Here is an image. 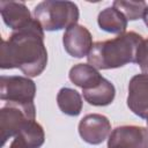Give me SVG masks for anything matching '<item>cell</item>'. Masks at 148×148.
Returning <instances> with one entry per match:
<instances>
[{
    "mask_svg": "<svg viewBox=\"0 0 148 148\" xmlns=\"http://www.w3.org/2000/svg\"><path fill=\"white\" fill-rule=\"evenodd\" d=\"M147 124H148V120H147Z\"/></svg>",
    "mask_w": 148,
    "mask_h": 148,
    "instance_id": "obj_20",
    "label": "cell"
},
{
    "mask_svg": "<svg viewBox=\"0 0 148 148\" xmlns=\"http://www.w3.org/2000/svg\"><path fill=\"white\" fill-rule=\"evenodd\" d=\"M34 15L44 30L58 31L77 24L80 13L77 5L72 1L46 0L35 7Z\"/></svg>",
    "mask_w": 148,
    "mask_h": 148,
    "instance_id": "obj_3",
    "label": "cell"
},
{
    "mask_svg": "<svg viewBox=\"0 0 148 148\" xmlns=\"http://www.w3.org/2000/svg\"><path fill=\"white\" fill-rule=\"evenodd\" d=\"M142 40L141 35L128 31L112 39L96 42L87 57L88 62L97 69H112L135 62Z\"/></svg>",
    "mask_w": 148,
    "mask_h": 148,
    "instance_id": "obj_2",
    "label": "cell"
},
{
    "mask_svg": "<svg viewBox=\"0 0 148 148\" xmlns=\"http://www.w3.org/2000/svg\"><path fill=\"white\" fill-rule=\"evenodd\" d=\"M82 94L86 102H88L90 105L106 106L113 102L116 96V89L114 86L104 77L97 86L90 89L82 90Z\"/></svg>",
    "mask_w": 148,
    "mask_h": 148,
    "instance_id": "obj_12",
    "label": "cell"
},
{
    "mask_svg": "<svg viewBox=\"0 0 148 148\" xmlns=\"http://www.w3.org/2000/svg\"><path fill=\"white\" fill-rule=\"evenodd\" d=\"M69 80L82 90L97 86L104 77L90 64H76L69 69Z\"/></svg>",
    "mask_w": 148,
    "mask_h": 148,
    "instance_id": "obj_11",
    "label": "cell"
},
{
    "mask_svg": "<svg viewBox=\"0 0 148 148\" xmlns=\"http://www.w3.org/2000/svg\"><path fill=\"white\" fill-rule=\"evenodd\" d=\"M135 64H138L142 71L143 74L148 75V38L143 39L138 49L136 52V60Z\"/></svg>",
    "mask_w": 148,
    "mask_h": 148,
    "instance_id": "obj_17",
    "label": "cell"
},
{
    "mask_svg": "<svg viewBox=\"0 0 148 148\" xmlns=\"http://www.w3.org/2000/svg\"><path fill=\"white\" fill-rule=\"evenodd\" d=\"M142 20H143L145 24H146V25H147V28H148V5H147V7H146V9H145V13H143Z\"/></svg>",
    "mask_w": 148,
    "mask_h": 148,
    "instance_id": "obj_19",
    "label": "cell"
},
{
    "mask_svg": "<svg viewBox=\"0 0 148 148\" xmlns=\"http://www.w3.org/2000/svg\"><path fill=\"white\" fill-rule=\"evenodd\" d=\"M127 106L134 114L148 120V75L136 74L130 80Z\"/></svg>",
    "mask_w": 148,
    "mask_h": 148,
    "instance_id": "obj_9",
    "label": "cell"
},
{
    "mask_svg": "<svg viewBox=\"0 0 148 148\" xmlns=\"http://www.w3.org/2000/svg\"><path fill=\"white\" fill-rule=\"evenodd\" d=\"M47 65V51L44 44V29L32 18L24 28L13 31L2 39L0 49L1 69L18 68L28 77L38 76Z\"/></svg>",
    "mask_w": 148,
    "mask_h": 148,
    "instance_id": "obj_1",
    "label": "cell"
},
{
    "mask_svg": "<svg viewBox=\"0 0 148 148\" xmlns=\"http://www.w3.org/2000/svg\"><path fill=\"white\" fill-rule=\"evenodd\" d=\"M34 102H6L0 109V139L5 146L9 138H15L29 124L35 121Z\"/></svg>",
    "mask_w": 148,
    "mask_h": 148,
    "instance_id": "obj_4",
    "label": "cell"
},
{
    "mask_svg": "<svg viewBox=\"0 0 148 148\" xmlns=\"http://www.w3.org/2000/svg\"><path fill=\"white\" fill-rule=\"evenodd\" d=\"M9 148H27V147H25L24 142H23L18 136H15V138L13 139V141H12Z\"/></svg>",
    "mask_w": 148,
    "mask_h": 148,
    "instance_id": "obj_18",
    "label": "cell"
},
{
    "mask_svg": "<svg viewBox=\"0 0 148 148\" xmlns=\"http://www.w3.org/2000/svg\"><path fill=\"white\" fill-rule=\"evenodd\" d=\"M113 7L121 12L127 21H136L143 16L147 3L145 1H125L116 0L113 1Z\"/></svg>",
    "mask_w": 148,
    "mask_h": 148,
    "instance_id": "obj_16",
    "label": "cell"
},
{
    "mask_svg": "<svg viewBox=\"0 0 148 148\" xmlns=\"http://www.w3.org/2000/svg\"><path fill=\"white\" fill-rule=\"evenodd\" d=\"M62 44L66 52L74 58L88 57L94 45L90 31L81 24H75L65 31Z\"/></svg>",
    "mask_w": 148,
    "mask_h": 148,
    "instance_id": "obj_8",
    "label": "cell"
},
{
    "mask_svg": "<svg viewBox=\"0 0 148 148\" xmlns=\"http://www.w3.org/2000/svg\"><path fill=\"white\" fill-rule=\"evenodd\" d=\"M16 136H18L24 142L27 148H40L45 141L44 130L37 121H32L31 124H29Z\"/></svg>",
    "mask_w": 148,
    "mask_h": 148,
    "instance_id": "obj_15",
    "label": "cell"
},
{
    "mask_svg": "<svg viewBox=\"0 0 148 148\" xmlns=\"http://www.w3.org/2000/svg\"><path fill=\"white\" fill-rule=\"evenodd\" d=\"M0 13L5 24L13 31L24 28L32 20L25 3L20 1H1Z\"/></svg>",
    "mask_w": 148,
    "mask_h": 148,
    "instance_id": "obj_10",
    "label": "cell"
},
{
    "mask_svg": "<svg viewBox=\"0 0 148 148\" xmlns=\"http://www.w3.org/2000/svg\"><path fill=\"white\" fill-rule=\"evenodd\" d=\"M108 148H148V130L136 125L118 126L109 135Z\"/></svg>",
    "mask_w": 148,
    "mask_h": 148,
    "instance_id": "obj_6",
    "label": "cell"
},
{
    "mask_svg": "<svg viewBox=\"0 0 148 148\" xmlns=\"http://www.w3.org/2000/svg\"><path fill=\"white\" fill-rule=\"evenodd\" d=\"M111 133L110 120L99 113L84 116L79 123V134L89 145H101Z\"/></svg>",
    "mask_w": 148,
    "mask_h": 148,
    "instance_id": "obj_7",
    "label": "cell"
},
{
    "mask_svg": "<svg viewBox=\"0 0 148 148\" xmlns=\"http://www.w3.org/2000/svg\"><path fill=\"white\" fill-rule=\"evenodd\" d=\"M57 104L62 113L71 117L79 116L82 110L81 95L76 90L68 87H64L58 91Z\"/></svg>",
    "mask_w": 148,
    "mask_h": 148,
    "instance_id": "obj_14",
    "label": "cell"
},
{
    "mask_svg": "<svg viewBox=\"0 0 148 148\" xmlns=\"http://www.w3.org/2000/svg\"><path fill=\"white\" fill-rule=\"evenodd\" d=\"M97 22L102 30L110 34L121 35L125 34V30L127 28V18L113 6L103 9L98 14Z\"/></svg>",
    "mask_w": 148,
    "mask_h": 148,
    "instance_id": "obj_13",
    "label": "cell"
},
{
    "mask_svg": "<svg viewBox=\"0 0 148 148\" xmlns=\"http://www.w3.org/2000/svg\"><path fill=\"white\" fill-rule=\"evenodd\" d=\"M36 84L28 76H6L0 77V98L7 102H34Z\"/></svg>",
    "mask_w": 148,
    "mask_h": 148,
    "instance_id": "obj_5",
    "label": "cell"
}]
</instances>
